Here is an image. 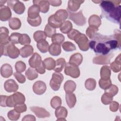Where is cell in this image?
<instances>
[{"label": "cell", "instance_id": "1", "mask_svg": "<svg viewBox=\"0 0 121 121\" xmlns=\"http://www.w3.org/2000/svg\"><path fill=\"white\" fill-rule=\"evenodd\" d=\"M114 34L111 36L96 33L89 41V47L97 54L106 55L111 50L121 48V33L119 30H114Z\"/></svg>", "mask_w": 121, "mask_h": 121}, {"label": "cell", "instance_id": "2", "mask_svg": "<svg viewBox=\"0 0 121 121\" xmlns=\"http://www.w3.org/2000/svg\"><path fill=\"white\" fill-rule=\"evenodd\" d=\"M100 6L102 10V17L115 23H120L121 5H115L112 0H102Z\"/></svg>", "mask_w": 121, "mask_h": 121}, {"label": "cell", "instance_id": "3", "mask_svg": "<svg viewBox=\"0 0 121 121\" xmlns=\"http://www.w3.org/2000/svg\"><path fill=\"white\" fill-rule=\"evenodd\" d=\"M19 54L20 50L9 41L0 43V56L3 55L11 59H16Z\"/></svg>", "mask_w": 121, "mask_h": 121}, {"label": "cell", "instance_id": "4", "mask_svg": "<svg viewBox=\"0 0 121 121\" xmlns=\"http://www.w3.org/2000/svg\"><path fill=\"white\" fill-rule=\"evenodd\" d=\"M29 64L31 68H35L37 72L41 74L45 72V68L42 61L41 56L37 52H35L28 61Z\"/></svg>", "mask_w": 121, "mask_h": 121}, {"label": "cell", "instance_id": "5", "mask_svg": "<svg viewBox=\"0 0 121 121\" xmlns=\"http://www.w3.org/2000/svg\"><path fill=\"white\" fill-rule=\"evenodd\" d=\"M74 41L78 45L79 49L82 51H86L89 49V41L86 36L79 32L75 37Z\"/></svg>", "mask_w": 121, "mask_h": 121}, {"label": "cell", "instance_id": "6", "mask_svg": "<svg viewBox=\"0 0 121 121\" xmlns=\"http://www.w3.org/2000/svg\"><path fill=\"white\" fill-rule=\"evenodd\" d=\"M63 78V76L61 73L60 72L53 73L50 81V86L51 88L55 91H58L60 89Z\"/></svg>", "mask_w": 121, "mask_h": 121}, {"label": "cell", "instance_id": "7", "mask_svg": "<svg viewBox=\"0 0 121 121\" xmlns=\"http://www.w3.org/2000/svg\"><path fill=\"white\" fill-rule=\"evenodd\" d=\"M69 18L72 20L75 24L79 26H83L86 23V19L84 16L82 10L78 12H71L69 11Z\"/></svg>", "mask_w": 121, "mask_h": 121}, {"label": "cell", "instance_id": "8", "mask_svg": "<svg viewBox=\"0 0 121 121\" xmlns=\"http://www.w3.org/2000/svg\"><path fill=\"white\" fill-rule=\"evenodd\" d=\"M8 6L12 9L14 11L19 15L23 14L25 10V5L19 0H8Z\"/></svg>", "mask_w": 121, "mask_h": 121}, {"label": "cell", "instance_id": "9", "mask_svg": "<svg viewBox=\"0 0 121 121\" xmlns=\"http://www.w3.org/2000/svg\"><path fill=\"white\" fill-rule=\"evenodd\" d=\"M64 72L66 75L74 78H78L80 74V70L78 67L70 64L69 62L66 63L65 65Z\"/></svg>", "mask_w": 121, "mask_h": 121}, {"label": "cell", "instance_id": "10", "mask_svg": "<svg viewBox=\"0 0 121 121\" xmlns=\"http://www.w3.org/2000/svg\"><path fill=\"white\" fill-rule=\"evenodd\" d=\"M114 54L111 53L106 55H100L94 57L93 59V62L95 64L105 65L110 63L111 59L113 57Z\"/></svg>", "mask_w": 121, "mask_h": 121}, {"label": "cell", "instance_id": "11", "mask_svg": "<svg viewBox=\"0 0 121 121\" xmlns=\"http://www.w3.org/2000/svg\"><path fill=\"white\" fill-rule=\"evenodd\" d=\"M46 88L45 83L41 80L36 81L33 86V92L37 95L43 94L45 92Z\"/></svg>", "mask_w": 121, "mask_h": 121}, {"label": "cell", "instance_id": "12", "mask_svg": "<svg viewBox=\"0 0 121 121\" xmlns=\"http://www.w3.org/2000/svg\"><path fill=\"white\" fill-rule=\"evenodd\" d=\"M30 110L39 118H48L50 116V113L44 108L38 106H32Z\"/></svg>", "mask_w": 121, "mask_h": 121}, {"label": "cell", "instance_id": "13", "mask_svg": "<svg viewBox=\"0 0 121 121\" xmlns=\"http://www.w3.org/2000/svg\"><path fill=\"white\" fill-rule=\"evenodd\" d=\"M12 13L10 8L8 6H0V19L2 21H6L11 18Z\"/></svg>", "mask_w": 121, "mask_h": 121}, {"label": "cell", "instance_id": "14", "mask_svg": "<svg viewBox=\"0 0 121 121\" xmlns=\"http://www.w3.org/2000/svg\"><path fill=\"white\" fill-rule=\"evenodd\" d=\"M4 87L8 92H16L18 89V85L14 79H9L5 82Z\"/></svg>", "mask_w": 121, "mask_h": 121}, {"label": "cell", "instance_id": "15", "mask_svg": "<svg viewBox=\"0 0 121 121\" xmlns=\"http://www.w3.org/2000/svg\"><path fill=\"white\" fill-rule=\"evenodd\" d=\"M53 15L57 21L62 23L68 18L69 13L66 10L60 9L57 10Z\"/></svg>", "mask_w": 121, "mask_h": 121}, {"label": "cell", "instance_id": "16", "mask_svg": "<svg viewBox=\"0 0 121 121\" xmlns=\"http://www.w3.org/2000/svg\"><path fill=\"white\" fill-rule=\"evenodd\" d=\"M55 115L57 118V121H66L65 118L68 115V111L65 107L60 106L56 109Z\"/></svg>", "mask_w": 121, "mask_h": 121}, {"label": "cell", "instance_id": "17", "mask_svg": "<svg viewBox=\"0 0 121 121\" xmlns=\"http://www.w3.org/2000/svg\"><path fill=\"white\" fill-rule=\"evenodd\" d=\"M13 74V69L11 66L8 63L3 64L0 68V74L4 78L10 77Z\"/></svg>", "mask_w": 121, "mask_h": 121}, {"label": "cell", "instance_id": "18", "mask_svg": "<svg viewBox=\"0 0 121 121\" xmlns=\"http://www.w3.org/2000/svg\"><path fill=\"white\" fill-rule=\"evenodd\" d=\"M84 2V0H69L67 8L68 11L71 12L77 11L79 9L81 4H82Z\"/></svg>", "mask_w": 121, "mask_h": 121}, {"label": "cell", "instance_id": "19", "mask_svg": "<svg viewBox=\"0 0 121 121\" xmlns=\"http://www.w3.org/2000/svg\"><path fill=\"white\" fill-rule=\"evenodd\" d=\"M34 4L37 5L40 9V12L43 13H47L50 9V3L48 0H33Z\"/></svg>", "mask_w": 121, "mask_h": 121}, {"label": "cell", "instance_id": "20", "mask_svg": "<svg viewBox=\"0 0 121 121\" xmlns=\"http://www.w3.org/2000/svg\"><path fill=\"white\" fill-rule=\"evenodd\" d=\"M40 9L39 6L36 4H33L30 6L28 9V17L29 18H35L39 15Z\"/></svg>", "mask_w": 121, "mask_h": 121}, {"label": "cell", "instance_id": "21", "mask_svg": "<svg viewBox=\"0 0 121 121\" xmlns=\"http://www.w3.org/2000/svg\"><path fill=\"white\" fill-rule=\"evenodd\" d=\"M83 61V56L82 55L78 52L74 53L72 54L69 60V63L70 64L78 66L80 65Z\"/></svg>", "mask_w": 121, "mask_h": 121}, {"label": "cell", "instance_id": "22", "mask_svg": "<svg viewBox=\"0 0 121 121\" xmlns=\"http://www.w3.org/2000/svg\"><path fill=\"white\" fill-rule=\"evenodd\" d=\"M33 47L30 45H25L20 49V55L22 58H27L33 53Z\"/></svg>", "mask_w": 121, "mask_h": 121}, {"label": "cell", "instance_id": "23", "mask_svg": "<svg viewBox=\"0 0 121 121\" xmlns=\"http://www.w3.org/2000/svg\"><path fill=\"white\" fill-rule=\"evenodd\" d=\"M48 51L50 54L52 56H58L60 54L61 52L60 45L52 43L49 46Z\"/></svg>", "mask_w": 121, "mask_h": 121}, {"label": "cell", "instance_id": "24", "mask_svg": "<svg viewBox=\"0 0 121 121\" xmlns=\"http://www.w3.org/2000/svg\"><path fill=\"white\" fill-rule=\"evenodd\" d=\"M111 74V68L108 66H104L100 69L101 79L103 80H108L110 79Z\"/></svg>", "mask_w": 121, "mask_h": 121}, {"label": "cell", "instance_id": "25", "mask_svg": "<svg viewBox=\"0 0 121 121\" xmlns=\"http://www.w3.org/2000/svg\"><path fill=\"white\" fill-rule=\"evenodd\" d=\"M13 102L15 105L24 104L26 98L25 95L21 93L17 92L11 95Z\"/></svg>", "mask_w": 121, "mask_h": 121}, {"label": "cell", "instance_id": "26", "mask_svg": "<svg viewBox=\"0 0 121 121\" xmlns=\"http://www.w3.org/2000/svg\"><path fill=\"white\" fill-rule=\"evenodd\" d=\"M66 101L67 105L69 108H72L76 104L77 99L76 96L74 94L72 93H66L65 95Z\"/></svg>", "mask_w": 121, "mask_h": 121}, {"label": "cell", "instance_id": "27", "mask_svg": "<svg viewBox=\"0 0 121 121\" xmlns=\"http://www.w3.org/2000/svg\"><path fill=\"white\" fill-rule=\"evenodd\" d=\"M110 68L115 72H119L121 69V54L116 58L115 60L110 64Z\"/></svg>", "mask_w": 121, "mask_h": 121}, {"label": "cell", "instance_id": "28", "mask_svg": "<svg viewBox=\"0 0 121 121\" xmlns=\"http://www.w3.org/2000/svg\"><path fill=\"white\" fill-rule=\"evenodd\" d=\"M88 22L89 26H93L97 28L101 25V19L100 17L96 15L91 16L88 19Z\"/></svg>", "mask_w": 121, "mask_h": 121}, {"label": "cell", "instance_id": "29", "mask_svg": "<svg viewBox=\"0 0 121 121\" xmlns=\"http://www.w3.org/2000/svg\"><path fill=\"white\" fill-rule=\"evenodd\" d=\"M76 84L74 81L69 80L65 83L64 89L66 93H72L76 90Z\"/></svg>", "mask_w": 121, "mask_h": 121}, {"label": "cell", "instance_id": "30", "mask_svg": "<svg viewBox=\"0 0 121 121\" xmlns=\"http://www.w3.org/2000/svg\"><path fill=\"white\" fill-rule=\"evenodd\" d=\"M9 27L12 30H18L21 26L20 20L17 17L11 18L9 21Z\"/></svg>", "mask_w": 121, "mask_h": 121}, {"label": "cell", "instance_id": "31", "mask_svg": "<svg viewBox=\"0 0 121 121\" xmlns=\"http://www.w3.org/2000/svg\"><path fill=\"white\" fill-rule=\"evenodd\" d=\"M36 46L40 52L46 53L48 51L49 45L46 40H42L37 43Z\"/></svg>", "mask_w": 121, "mask_h": 121}, {"label": "cell", "instance_id": "32", "mask_svg": "<svg viewBox=\"0 0 121 121\" xmlns=\"http://www.w3.org/2000/svg\"><path fill=\"white\" fill-rule=\"evenodd\" d=\"M66 64V62L64 58H60L57 59L55 61V66L53 69L54 71L56 72H61L63 68L65 67Z\"/></svg>", "mask_w": 121, "mask_h": 121}, {"label": "cell", "instance_id": "33", "mask_svg": "<svg viewBox=\"0 0 121 121\" xmlns=\"http://www.w3.org/2000/svg\"><path fill=\"white\" fill-rule=\"evenodd\" d=\"M25 75L26 78L29 80H33L38 77V74L35 69L33 68H29L25 72Z\"/></svg>", "mask_w": 121, "mask_h": 121}, {"label": "cell", "instance_id": "34", "mask_svg": "<svg viewBox=\"0 0 121 121\" xmlns=\"http://www.w3.org/2000/svg\"><path fill=\"white\" fill-rule=\"evenodd\" d=\"M9 31L5 27H1L0 28V43L6 42L9 40Z\"/></svg>", "mask_w": 121, "mask_h": 121}, {"label": "cell", "instance_id": "35", "mask_svg": "<svg viewBox=\"0 0 121 121\" xmlns=\"http://www.w3.org/2000/svg\"><path fill=\"white\" fill-rule=\"evenodd\" d=\"M43 62L45 68L47 70H51L55 68V60L52 58H47L43 60Z\"/></svg>", "mask_w": 121, "mask_h": 121}, {"label": "cell", "instance_id": "36", "mask_svg": "<svg viewBox=\"0 0 121 121\" xmlns=\"http://www.w3.org/2000/svg\"><path fill=\"white\" fill-rule=\"evenodd\" d=\"M72 29V24L69 20L64 21L60 27V31L63 34H68Z\"/></svg>", "mask_w": 121, "mask_h": 121}, {"label": "cell", "instance_id": "37", "mask_svg": "<svg viewBox=\"0 0 121 121\" xmlns=\"http://www.w3.org/2000/svg\"><path fill=\"white\" fill-rule=\"evenodd\" d=\"M96 80L92 78H89L87 79L85 83V86L86 89L93 91L96 87Z\"/></svg>", "mask_w": 121, "mask_h": 121}, {"label": "cell", "instance_id": "38", "mask_svg": "<svg viewBox=\"0 0 121 121\" xmlns=\"http://www.w3.org/2000/svg\"><path fill=\"white\" fill-rule=\"evenodd\" d=\"M119 89L117 86L115 85H112L108 88L105 89L104 93L108 95L113 97L118 93Z\"/></svg>", "mask_w": 121, "mask_h": 121}, {"label": "cell", "instance_id": "39", "mask_svg": "<svg viewBox=\"0 0 121 121\" xmlns=\"http://www.w3.org/2000/svg\"><path fill=\"white\" fill-rule=\"evenodd\" d=\"M52 41L53 43L61 44L65 40L64 36L61 34H55L52 37Z\"/></svg>", "mask_w": 121, "mask_h": 121}, {"label": "cell", "instance_id": "40", "mask_svg": "<svg viewBox=\"0 0 121 121\" xmlns=\"http://www.w3.org/2000/svg\"><path fill=\"white\" fill-rule=\"evenodd\" d=\"M33 38L35 41L37 43L42 40H46V35L44 31H37L34 33Z\"/></svg>", "mask_w": 121, "mask_h": 121}, {"label": "cell", "instance_id": "41", "mask_svg": "<svg viewBox=\"0 0 121 121\" xmlns=\"http://www.w3.org/2000/svg\"><path fill=\"white\" fill-rule=\"evenodd\" d=\"M51 106L53 109H56L61 105V99L58 96H53L51 100Z\"/></svg>", "mask_w": 121, "mask_h": 121}, {"label": "cell", "instance_id": "42", "mask_svg": "<svg viewBox=\"0 0 121 121\" xmlns=\"http://www.w3.org/2000/svg\"><path fill=\"white\" fill-rule=\"evenodd\" d=\"M8 118L11 121H17L20 116V113L17 111L15 109H13L9 111L8 113Z\"/></svg>", "mask_w": 121, "mask_h": 121}, {"label": "cell", "instance_id": "43", "mask_svg": "<svg viewBox=\"0 0 121 121\" xmlns=\"http://www.w3.org/2000/svg\"><path fill=\"white\" fill-rule=\"evenodd\" d=\"M44 32L45 33L46 36L51 38L55 34L56 28L52 27L50 25L47 24L45 26Z\"/></svg>", "mask_w": 121, "mask_h": 121}, {"label": "cell", "instance_id": "44", "mask_svg": "<svg viewBox=\"0 0 121 121\" xmlns=\"http://www.w3.org/2000/svg\"><path fill=\"white\" fill-rule=\"evenodd\" d=\"M30 43L31 39L28 35L26 34H21L19 39V43L23 45H29Z\"/></svg>", "mask_w": 121, "mask_h": 121}, {"label": "cell", "instance_id": "45", "mask_svg": "<svg viewBox=\"0 0 121 121\" xmlns=\"http://www.w3.org/2000/svg\"><path fill=\"white\" fill-rule=\"evenodd\" d=\"M27 21L29 25L32 26L36 27L40 26L42 22V19L40 16L35 18H27Z\"/></svg>", "mask_w": 121, "mask_h": 121}, {"label": "cell", "instance_id": "46", "mask_svg": "<svg viewBox=\"0 0 121 121\" xmlns=\"http://www.w3.org/2000/svg\"><path fill=\"white\" fill-rule=\"evenodd\" d=\"M48 24L49 25L55 28H58L60 27L62 24V23L59 22L55 19L53 15H52L49 17L48 19Z\"/></svg>", "mask_w": 121, "mask_h": 121}, {"label": "cell", "instance_id": "47", "mask_svg": "<svg viewBox=\"0 0 121 121\" xmlns=\"http://www.w3.org/2000/svg\"><path fill=\"white\" fill-rule=\"evenodd\" d=\"M62 47L63 50L66 52H71L76 49L75 44L69 41H67L63 43Z\"/></svg>", "mask_w": 121, "mask_h": 121}, {"label": "cell", "instance_id": "48", "mask_svg": "<svg viewBox=\"0 0 121 121\" xmlns=\"http://www.w3.org/2000/svg\"><path fill=\"white\" fill-rule=\"evenodd\" d=\"M98 30V28L93 26H89L86 29V33L87 36L91 39L94 37V36L97 33Z\"/></svg>", "mask_w": 121, "mask_h": 121}, {"label": "cell", "instance_id": "49", "mask_svg": "<svg viewBox=\"0 0 121 121\" xmlns=\"http://www.w3.org/2000/svg\"><path fill=\"white\" fill-rule=\"evenodd\" d=\"M21 35V34L19 33H13L9 36V40L10 43L14 44L19 43V39Z\"/></svg>", "mask_w": 121, "mask_h": 121}, {"label": "cell", "instance_id": "50", "mask_svg": "<svg viewBox=\"0 0 121 121\" xmlns=\"http://www.w3.org/2000/svg\"><path fill=\"white\" fill-rule=\"evenodd\" d=\"M112 81L110 79L108 80H103L100 79L99 81V85L101 88L105 90L108 88L111 85Z\"/></svg>", "mask_w": 121, "mask_h": 121}, {"label": "cell", "instance_id": "51", "mask_svg": "<svg viewBox=\"0 0 121 121\" xmlns=\"http://www.w3.org/2000/svg\"><path fill=\"white\" fill-rule=\"evenodd\" d=\"M15 67L17 72L22 73L25 70L26 68V65L23 61H18L16 62Z\"/></svg>", "mask_w": 121, "mask_h": 121}, {"label": "cell", "instance_id": "52", "mask_svg": "<svg viewBox=\"0 0 121 121\" xmlns=\"http://www.w3.org/2000/svg\"><path fill=\"white\" fill-rule=\"evenodd\" d=\"M112 101V97L108 95L105 93H104L101 97L102 103L105 105H108L110 104Z\"/></svg>", "mask_w": 121, "mask_h": 121}, {"label": "cell", "instance_id": "53", "mask_svg": "<svg viewBox=\"0 0 121 121\" xmlns=\"http://www.w3.org/2000/svg\"><path fill=\"white\" fill-rule=\"evenodd\" d=\"M14 76L17 80V81L21 84H23L26 82V78L21 73L18 72H15L14 74Z\"/></svg>", "mask_w": 121, "mask_h": 121}, {"label": "cell", "instance_id": "54", "mask_svg": "<svg viewBox=\"0 0 121 121\" xmlns=\"http://www.w3.org/2000/svg\"><path fill=\"white\" fill-rule=\"evenodd\" d=\"M14 107V109L20 113L25 112L27 110V107L25 104H16Z\"/></svg>", "mask_w": 121, "mask_h": 121}, {"label": "cell", "instance_id": "55", "mask_svg": "<svg viewBox=\"0 0 121 121\" xmlns=\"http://www.w3.org/2000/svg\"><path fill=\"white\" fill-rule=\"evenodd\" d=\"M78 30L75 29H72L68 34L67 36L68 38L74 41V39L75 37L76 36V35L79 33Z\"/></svg>", "mask_w": 121, "mask_h": 121}, {"label": "cell", "instance_id": "56", "mask_svg": "<svg viewBox=\"0 0 121 121\" xmlns=\"http://www.w3.org/2000/svg\"><path fill=\"white\" fill-rule=\"evenodd\" d=\"M119 107V104L118 102L113 101H112V102L110 104L109 108L110 110L113 112H115L118 111Z\"/></svg>", "mask_w": 121, "mask_h": 121}, {"label": "cell", "instance_id": "57", "mask_svg": "<svg viewBox=\"0 0 121 121\" xmlns=\"http://www.w3.org/2000/svg\"><path fill=\"white\" fill-rule=\"evenodd\" d=\"M6 106L9 107H14V106L15 105L13 102V98L11 95L8 96L6 100Z\"/></svg>", "mask_w": 121, "mask_h": 121}, {"label": "cell", "instance_id": "58", "mask_svg": "<svg viewBox=\"0 0 121 121\" xmlns=\"http://www.w3.org/2000/svg\"><path fill=\"white\" fill-rule=\"evenodd\" d=\"M50 5L54 7L59 6L61 4L62 1L60 0H48Z\"/></svg>", "mask_w": 121, "mask_h": 121}, {"label": "cell", "instance_id": "59", "mask_svg": "<svg viewBox=\"0 0 121 121\" xmlns=\"http://www.w3.org/2000/svg\"><path fill=\"white\" fill-rule=\"evenodd\" d=\"M7 97H8V96H6V95H0V105L1 107H7L6 102Z\"/></svg>", "mask_w": 121, "mask_h": 121}, {"label": "cell", "instance_id": "60", "mask_svg": "<svg viewBox=\"0 0 121 121\" xmlns=\"http://www.w3.org/2000/svg\"><path fill=\"white\" fill-rule=\"evenodd\" d=\"M22 121H35L36 120L35 117L33 115L30 114H28L24 117V118L22 119Z\"/></svg>", "mask_w": 121, "mask_h": 121}, {"label": "cell", "instance_id": "61", "mask_svg": "<svg viewBox=\"0 0 121 121\" xmlns=\"http://www.w3.org/2000/svg\"><path fill=\"white\" fill-rule=\"evenodd\" d=\"M6 2H7V1L6 0H4H4H0V6H4V4Z\"/></svg>", "mask_w": 121, "mask_h": 121}, {"label": "cell", "instance_id": "62", "mask_svg": "<svg viewBox=\"0 0 121 121\" xmlns=\"http://www.w3.org/2000/svg\"><path fill=\"white\" fill-rule=\"evenodd\" d=\"M93 2H94L95 3H99V2H101V1H93Z\"/></svg>", "mask_w": 121, "mask_h": 121}]
</instances>
